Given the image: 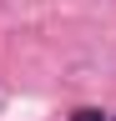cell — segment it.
<instances>
[{
	"mask_svg": "<svg viewBox=\"0 0 116 121\" xmlns=\"http://www.w3.org/2000/svg\"><path fill=\"white\" fill-rule=\"evenodd\" d=\"M71 121H106V111H96V106H81V111H71Z\"/></svg>",
	"mask_w": 116,
	"mask_h": 121,
	"instance_id": "cell-1",
	"label": "cell"
}]
</instances>
